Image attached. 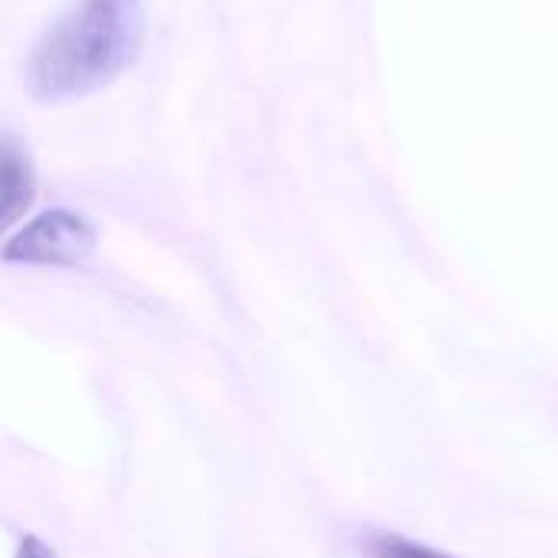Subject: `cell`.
Returning <instances> with one entry per match:
<instances>
[{
    "mask_svg": "<svg viewBox=\"0 0 558 558\" xmlns=\"http://www.w3.org/2000/svg\"><path fill=\"white\" fill-rule=\"evenodd\" d=\"M144 33V0H78L33 46L26 92L36 101L85 98L134 65Z\"/></svg>",
    "mask_w": 558,
    "mask_h": 558,
    "instance_id": "1",
    "label": "cell"
},
{
    "mask_svg": "<svg viewBox=\"0 0 558 558\" xmlns=\"http://www.w3.org/2000/svg\"><path fill=\"white\" fill-rule=\"evenodd\" d=\"M95 242H98L95 226L82 213L46 209L7 239L0 258L13 265L65 268V265H82L95 252Z\"/></svg>",
    "mask_w": 558,
    "mask_h": 558,
    "instance_id": "2",
    "label": "cell"
},
{
    "mask_svg": "<svg viewBox=\"0 0 558 558\" xmlns=\"http://www.w3.org/2000/svg\"><path fill=\"white\" fill-rule=\"evenodd\" d=\"M36 196V173L26 147L0 131V235L23 219Z\"/></svg>",
    "mask_w": 558,
    "mask_h": 558,
    "instance_id": "3",
    "label": "cell"
},
{
    "mask_svg": "<svg viewBox=\"0 0 558 558\" xmlns=\"http://www.w3.org/2000/svg\"><path fill=\"white\" fill-rule=\"evenodd\" d=\"M363 558H458L441 553V549H432L425 543H415V539H405L399 533H389V530H373L363 536Z\"/></svg>",
    "mask_w": 558,
    "mask_h": 558,
    "instance_id": "4",
    "label": "cell"
},
{
    "mask_svg": "<svg viewBox=\"0 0 558 558\" xmlns=\"http://www.w3.org/2000/svg\"><path fill=\"white\" fill-rule=\"evenodd\" d=\"M13 558H56V553L43 539H36V536H23Z\"/></svg>",
    "mask_w": 558,
    "mask_h": 558,
    "instance_id": "5",
    "label": "cell"
}]
</instances>
